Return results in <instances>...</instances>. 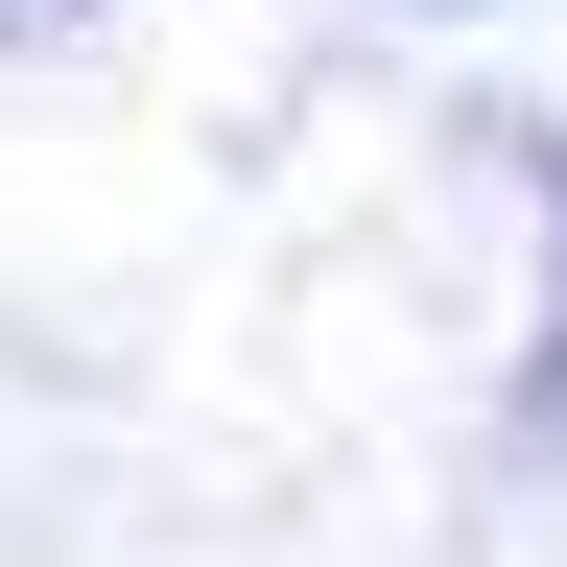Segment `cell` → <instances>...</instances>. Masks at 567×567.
<instances>
[]
</instances>
